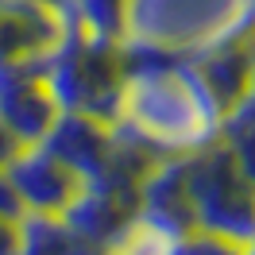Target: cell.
<instances>
[{
  "instance_id": "6da1fadb",
  "label": "cell",
  "mask_w": 255,
  "mask_h": 255,
  "mask_svg": "<svg viewBox=\"0 0 255 255\" xmlns=\"http://www.w3.org/2000/svg\"><path fill=\"white\" fill-rule=\"evenodd\" d=\"M116 128L166 159L213 143L221 135V112L186 58L128 47V78L116 105Z\"/></svg>"
},
{
  "instance_id": "7a4b0ae2",
  "label": "cell",
  "mask_w": 255,
  "mask_h": 255,
  "mask_svg": "<svg viewBox=\"0 0 255 255\" xmlns=\"http://www.w3.org/2000/svg\"><path fill=\"white\" fill-rule=\"evenodd\" d=\"M43 78L62 112L116 120L120 89L128 78L124 39H109L70 19L62 43L43 58Z\"/></svg>"
},
{
  "instance_id": "3957f363",
  "label": "cell",
  "mask_w": 255,
  "mask_h": 255,
  "mask_svg": "<svg viewBox=\"0 0 255 255\" xmlns=\"http://www.w3.org/2000/svg\"><path fill=\"white\" fill-rule=\"evenodd\" d=\"M255 19V0H128L124 47L186 58Z\"/></svg>"
},
{
  "instance_id": "277c9868",
  "label": "cell",
  "mask_w": 255,
  "mask_h": 255,
  "mask_svg": "<svg viewBox=\"0 0 255 255\" xmlns=\"http://www.w3.org/2000/svg\"><path fill=\"white\" fill-rule=\"evenodd\" d=\"M193 221L205 232L252 244L255 240V178L221 135L186 155Z\"/></svg>"
},
{
  "instance_id": "5b68a950",
  "label": "cell",
  "mask_w": 255,
  "mask_h": 255,
  "mask_svg": "<svg viewBox=\"0 0 255 255\" xmlns=\"http://www.w3.org/2000/svg\"><path fill=\"white\" fill-rule=\"evenodd\" d=\"M62 221L78 236L109 252L139 221V186L124 178H85L74 201L62 209Z\"/></svg>"
},
{
  "instance_id": "8992f818",
  "label": "cell",
  "mask_w": 255,
  "mask_h": 255,
  "mask_svg": "<svg viewBox=\"0 0 255 255\" xmlns=\"http://www.w3.org/2000/svg\"><path fill=\"white\" fill-rule=\"evenodd\" d=\"M186 66L193 70V78L201 81V89L209 101L217 105L221 120L248 97L255 78V19L240 23L236 31L221 35L217 43L186 54Z\"/></svg>"
},
{
  "instance_id": "52a82bcc",
  "label": "cell",
  "mask_w": 255,
  "mask_h": 255,
  "mask_svg": "<svg viewBox=\"0 0 255 255\" xmlns=\"http://www.w3.org/2000/svg\"><path fill=\"white\" fill-rule=\"evenodd\" d=\"M70 27L62 0H0V66H43Z\"/></svg>"
},
{
  "instance_id": "ba28073f",
  "label": "cell",
  "mask_w": 255,
  "mask_h": 255,
  "mask_svg": "<svg viewBox=\"0 0 255 255\" xmlns=\"http://www.w3.org/2000/svg\"><path fill=\"white\" fill-rule=\"evenodd\" d=\"M4 170L23 205V217H62V209L81 190V174L47 143H23Z\"/></svg>"
},
{
  "instance_id": "9c48e42d",
  "label": "cell",
  "mask_w": 255,
  "mask_h": 255,
  "mask_svg": "<svg viewBox=\"0 0 255 255\" xmlns=\"http://www.w3.org/2000/svg\"><path fill=\"white\" fill-rule=\"evenodd\" d=\"M58 116L43 66H0V120L19 143H43Z\"/></svg>"
},
{
  "instance_id": "30bf717a",
  "label": "cell",
  "mask_w": 255,
  "mask_h": 255,
  "mask_svg": "<svg viewBox=\"0 0 255 255\" xmlns=\"http://www.w3.org/2000/svg\"><path fill=\"white\" fill-rule=\"evenodd\" d=\"M139 224L159 232L162 240L186 236L197 228L186 182V155H166L151 166V174L139 182Z\"/></svg>"
},
{
  "instance_id": "8fae6325",
  "label": "cell",
  "mask_w": 255,
  "mask_h": 255,
  "mask_svg": "<svg viewBox=\"0 0 255 255\" xmlns=\"http://www.w3.org/2000/svg\"><path fill=\"white\" fill-rule=\"evenodd\" d=\"M70 19L109 39H124L128 0H70Z\"/></svg>"
},
{
  "instance_id": "7c38bea8",
  "label": "cell",
  "mask_w": 255,
  "mask_h": 255,
  "mask_svg": "<svg viewBox=\"0 0 255 255\" xmlns=\"http://www.w3.org/2000/svg\"><path fill=\"white\" fill-rule=\"evenodd\" d=\"M166 255H255L252 244H240V240L217 236V232H205V228H193L186 236L166 240Z\"/></svg>"
},
{
  "instance_id": "4fadbf2b",
  "label": "cell",
  "mask_w": 255,
  "mask_h": 255,
  "mask_svg": "<svg viewBox=\"0 0 255 255\" xmlns=\"http://www.w3.org/2000/svg\"><path fill=\"white\" fill-rule=\"evenodd\" d=\"M0 255H23V217L0 213Z\"/></svg>"
},
{
  "instance_id": "5bb4252c",
  "label": "cell",
  "mask_w": 255,
  "mask_h": 255,
  "mask_svg": "<svg viewBox=\"0 0 255 255\" xmlns=\"http://www.w3.org/2000/svg\"><path fill=\"white\" fill-rule=\"evenodd\" d=\"M0 213H4V217H23V205H19L16 190H12V182H8V170H0Z\"/></svg>"
},
{
  "instance_id": "9a60e30c",
  "label": "cell",
  "mask_w": 255,
  "mask_h": 255,
  "mask_svg": "<svg viewBox=\"0 0 255 255\" xmlns=\"http://www.w3.org/2000/svg\"><path fill=\"white\" fill-rule=\"evenodd\" d=\"M19 139L16 135H12V131H8V124H4V120H0V170H4V166H8V162H12V155H16L19 151Z\"/></svg>"
},
{
  "instance_id": "2e32d148",
  "label": "cell",
  "mask_w": 255,
  "mask_h": 255,
  "mask_svg": "<svg viewBox=\"0 0 255 255\" xmlns=\"http://www.w3.org/2000/svg\"><path fill=\"white\" fill-rule=\"evenodd\" d=\"M62 4H70V0H62Z\"/></svg>"
}]
</instances>
